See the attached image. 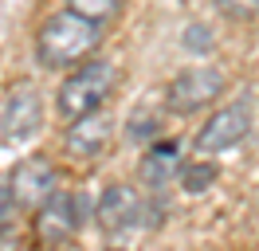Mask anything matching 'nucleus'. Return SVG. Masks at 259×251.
I'll list each match as a JSON object with an SVG mask.
<instances>
[{"instance_id": "obj_1", "label": "nucleus", "mask_w": 259, "mask_h": 251, "mask_svg": "<svg viewBox=\"0 0 259 251\" xmlns=\"http://www.w3.org/2000/svg\"><path fill=\"white\" fill-rule=\"evenodd\" d=\"M98 24L91 20H82L75 12H55L44 20V28L35 31V59L51 67V71H59V67H71V63L87 59L91 51L98 47Z\"/></svg>"}, {"instance_id": "obj_2", "label": "nucleus", "mask_w": 259, "mask_h": 251, "mask_svg": "<svg viewBox=\"0 0 259 251\" xmlns=\"http://www.w3.org/2000/svg\"><path fill=\"white\" fill-rule=\"evenodd\" d=\"M114 87H118V67L110 59L82 63L79 71H71L63 78V87L55 94V110H59V118H67V122L98 114V106L114 94Z\"/></svg>"}, {"instance_id": "obj_3", "label": "nucleus", "mask_w": 259, "mask_h": 251, "mask_svg": "<svg viewBox=\"0 0 259 251\" xmlns=\"http://www.w3.org/2000/svg\"><path fill=\"white\" fill-rule=\"evenodd\" d=\"M220 94H224V71H216V67H189V71H181L165 87V110L189 118L196 110L212 106Z\"/></svg>"}, {"instance_id": "obj_4", "label": "nucleus", "mask_w": 259, "mask_h": 251, "mask_svg": "<svg viewBox=\"0 0 259 251\" xmlns=\"http://www.w3.org/2000/svg\"><path fill=\"white\" fill-rule=\"evenodd\" d=\"M4 188H8V196H12L16 208L35 212V208L59 188V173H55V165H51L48 157L35 153V157H24L16 169H12V177H8V185H4Z\"/></svg>"}, {"instance_id": "obj_5", "label": "nucleus", "mask_w": 259, "mask_h": 251, "mask_svg": "<svg viewBox=\"0 0 259 251\" xmlns=\"http://www.w3.org/2000/svg\"><path fill=\"white\" fill-rule=\"evenodd\" d=\"M251 134V106L247 102H232V106L216 110L196 134V153H224L236 149L243 138Z\"/></svg>"}, {"instance_id": "obj_6", "label": "nucleus", "mask_w": 259, "mask_h": 251, "mask_svg": "<svg viewBox=\"0 0 259 251\" xmlns=\"http://www.w3.org/2000/svg\"><path fill=\"white\" fill-rule=\"evenodd\" d=\"M39 126H44V98L35 87L28 82H20L16 91L8 94V102H4V114H0V138L4 141H32L39 134Z\"/></svg>"}, {"instance_id": "obj_7", "label": "nucleus", "mask_w": 259, "mask_h": 251, "mask_svg": "<svg viewBox=\"0 0 259 251\" xmlns=\"http://www.w3.org/2000/svg\"><path fill=\"white\" fill-rule=\"evenodd\" d=\"M82 224V204L75 192H63V188H55L48 200L35 208V235L44 239V243H63L71 235L79 232Z\"/></svg>"}, {"instance_id": "obj_8", "label": "nucleus", "mask_w": 259, "mask_h": 251, "mask_svg": "<svg viewBox=\"0 0 259 251\" xmlns=\"http://www.w3.org/2000/svg\"><path fill=\"white\" fill-rule=\"evenodd\" d=\"M142 196H138V188L130 185H110L102 196H98V208H95V220L102 232H130V228H138V220H142Z\"/></svg>"}, {"instance_id": "obj_9", "label": "nucleus", "mask_w": 259, "mask_h": 251, "mask_svg": "<svg viewBox=\"0 0 259 251\" xmlns=\"http://www.w3.org/2000/svg\"><path fill=\"white\" fill-rule=\"evenodd\" d=\"M114 138V122L106 114H87V118H75V122H67V153L79 157V161H95V157L106 153V145Z\"/></svg>"}, {"instance_id": "obj_10", "label": "nucleus", "mask_w": 259, "mask_h": 251, "mask_svg": "<svg viewBox=\"0 0 259 251\" xmlns=\"http://www.w3.org/2000/svg\"><path fill=\"white\" fill-rule=\"evenodd\" d=\"M177 173H181V145L177 141H157V145L146 149L138 177H142V185H146L149 192H161V188H169V181H173Z\"/></svg>"}, {"instance_id": "obj_11", "label": "nucleus", "mask_w": 259, "mask_h": 251, "mask_svg": "<svg viewBox=\"0 0 259 251\" xmlns=\"http://www.w3.org/2000/svg\"><path fill=\"white\" fill-rule=\"evenodd\" d=\"M177 177H181V188H185L189 196H204V192L220 181V165H216V161H193V165H185Z\"/></svg>"}, {"instance_id": "obj_12", "label": "nucleus", "mask_w": 259, "mask_h": 251, "mask_svg": "<svg viewBox=\"0 0 259 251\" xmlns=\"http://www.w3.org/2000/svg\"><path fill=\"white\" fill-rule=\"evenodd\" d=\"M122 4L126 0H67V12L82 16L91 24H106V20H114V16L122 12Z\"/></svg>"}, {"instance_id": "obj_13", "label": "nucleus", "mask_w": 259, "mask_h": 251, "mask_svg": "<svg viewBox=\"0 0 259 251\" xmlns=\"http://www.w3.org/2000/svg\"><path fill=\"white\" fill-rule=\"evenodd\" d=\"M212 4L228 20H255L259 16V0H212Z\"/></svg>"}, {"instance_id": "obj_14", "label": "nucleus", "mask_w": 259, "mask_h": 251, "mask_svg": "<svg viewBox=\"0 0 259 251\" xmlns=\"http://www.w3.org/2000/svg\"><path fill=\"white\" fill-rule=\"evenodd\" d=\"M185 47H189V51H208L212 47L208 28H204V24H189V28H185Z\"/></svg>"}, {"instance_id": "obj_15", "label": "nucleus", "mask_w": 259, "mask_h": 251, "mask_svg": "<svg viewBox=\"0 0 259 251\" xmlns=\"http://www.w3.org/2000/svg\"><path fill=\"white\" fill-rule=\"evenodd\" d=\"M157 130H161V126H157V118H153V114H138V118L130 122V138L142 141V138H153Z\"/></svg>"}, {"instance_id": "obj_16", "label": "nucleus", "mask_w": 259, "mask_h": 251, "mask_svg": "<svg viewBox=\"0 0 259 251\" xmlns=\"http://www.w3.org/2000/svg\"><path fill=\"white\" fill-rule=\"evenodd\" d=\"M12 212H16V204H12V196H8V188L0 185V228L12 224Z\"/></svg>"}, {"instance_id": "obj_17", "label": "nucleus", "mask_w": 259, "mask_h": 251, "mask_svg": "<svg viewBox=\"0 0 259 251\" xmlns=\"http://www.w3.org/2000/svg\"><path fill=\"white\" fill-rule=\"evenodd\" d=\"M110 251H118V247H110Z\"/></svg>"}]
</instances>
